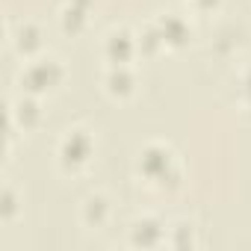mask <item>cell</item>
<instances>
[{
	"instance_id": "obj_15",
	"label": "cell",
	"mask_w": 251,
	"mask_h": 251,
	"mask_svg": "<svg viewBox=\"0 0 251 251\" xmlns=\"http://www.w3.org/2000/svg\"><path fill=\"white\" fill-rule=\"evenodd\" d=\"M245 92H248V100H251V74H248V80H245Z\"/></svg>"
},
{
	"instance_id": "obj_3",
	"label": "cell",
	"mask_w": 251,
	"mask_h": 251,
	"mask_svg": "<svg viewBox=\"0 0 251 251\" xmlns=\"http://www.w3.org/2000/svg\"><path fill=\"white\" fill-rule=\"evenodd\" d=\"M59 157H62V163L68 166V169H77V166H83L89 157H92V139L83 133V130H74L65 142H62V148H59Z\"/></svg>"
},
{
	"instance_id": "obj_7",
	"label": "cell",
	"mask_w": 251,
	"mask_h": 251,
	"mask_svg": "<svg viewBox=\"0 0 251 251\" xmlns=\"http://www.w3.org/2000/svg\"><path fill=\"white\" fill-rule=\"evenodd\" d=\"M106 86H109V92L112 95H130L133 92V74L124 68V65H115L112 71H109V77H106Z\"/></svg>"
},
{
	"instance_id": "obj_14",
	"label": "cell",
	"mask_w": 251,
	"mask_h": 251,
	"mask_svg": "<svg viewBox=\"0 0 251 251\" xmlns=\"http://www.w3.org/2000/svg\"><path fill=\"white\" fill-rule=\"evenodd\" d=\"M195 3H198V6H204V9H207V6H216V3H219V0H195Z\"/></svg>"
},
{
	"instance_id": "obj_9",
	"label": "cell",
	"mask_w": 251,
	"mask_h": 251,
	"mask_svg": "<svg viewBox=\"0 0 251 251\" xmlns=\"http://www.w3.org/2000/svg\"><path fill=\"white\" fill-rule=\"evenodd\" d=\"M83 24H86V6L71 3V6L65 9V15H62V30H65V33H80Z\"/></svg>"
},
{
	"instance_id": "obj_13",
	"label": "cell",
	"mask_w": 251,
	"mask_h": 251,
	"mask_svg": "<svg viewBox=\"0 0 251 251\" xmlns=\"http://www.w3.org/2000/svg\"><path fill=\"white\" fill-rule=\"evenodd\" d=\"M12 213H15V195L6 189L3 192V219H12Z\"/></svg>"
},
{
	"instance_id": "obj_11",
	"label": "cell",
	"mask_w": 251,
	"mask_h": 251,
	"mask_svg": "<svg viewBox=\"0 0 251 251\" xmlns=\"http://www.w3.org/2000/svg\"><path fill=\"white\" fill-rule=\"evenodd\" d=\"M15 115H18V121L24 124V127H36L39 118H42V112H39V103H36V100H21V103L15 106Z\"/></svg>"
},
{
	"instance_id": "obj_8",
	"label": "cell",
	"mask_w": 251,
	"mask_h": 251,
	"mask_svg": "<svg viewBox=\"0 0 251 251\" xmlns=\"http://www.w3.org/2000/svg\"><path fill=\"white\" fill-rule=\"evenodd\" d=\"M106 213H109V207H106V201H103L100 195L89 198L86 207H83V219H86L89 225H103V222H106Z\"/></svg>"
},
{
	"instance_id": "obj_12",
	"label": "cell",
	"mask_w": 251,
	"mask_h": 251,
	"mask_svg": "<svg viewBox=\"0 0 251 251\" xmlns=\"http://www.w3.org/2000/svg\"><path fill=\"white\" fill-rule=\"evenodd\" d=\"M160 45H166V42H163V36H160V27H157V30L151 27V30H145V33H142V48H145L148 53H151V50H157Z\"/></svg>"
},
{
	"instance_id": "obj_6",
	"label": "cell",
	"mask_w": 251,
	"mask_h": 251,
	"mask_svg": "<svg viewBox=\"0 0 251 251\" xmlns=\"http://www.w3.org/2000/svg\"><path fill=\"white\" fill-rule=\"evenodd\" d=\"M160 36H163L166 45H183L189 39V30H186V24L180 18H172L169 15V18L160 21Z\"/></svg>"
},
{
	"instance_id": "obj_10",
	"label": "cell",
	"mask_w": 251,
	"mask_h": 251,
	"mask_svg": "<svg viewBox=\"0 0 251 251\" xmlns=\"http://www.w3.org/2000/svg\"><path fill=\"white\" fill-rule=\"evenodd\" d=\"M39 45H42V33H39V27H33V24L21 27V33H18V50H21V53H33Z\"/></svg>"
},
{
	"instance_id": "obj_4",
	"label": "cell",
	"mask_w": 251,
	"mask_h": 251,
	"mask_svg": "<svg viewBox=\"0 0 251 251\" xmlns=\"http://www.w3.org/2000/svg\"><path fill=\"white\" fill-rule=\"evenodd\" d=\"M106 56H109L112 65H124V62L133 56V39H130L127 33L109 36V42H106Z\"/></svg>"
},
{
	"instance_id": "obj_2",
	"label": "cell",
	"mask_w": 251,
	"mask_h": 251,
	"mask_svg": "<svg viewBox=\"0 0 251 251\" xmlns=\"http://www.w3.org/2000/svg\"><path fill=\"white\" fill-rule=\"evenodd\" d=\"M139 169L145 177L157 180V183H166V180H175L177 175L172 172V154L163 151V148H148L139 160Z\"/></svg>"
},
{
	"instance_id": "obj_5",
	"label": "cell",
	"mask_w": 251,
	"mask_h": 251,
	"mask_svg": "<svg viewBox=\"0 0 251 251\" xmlns=\"http://www.w3.org/2000/svg\"><path fill=\"white\" fill-rule=\"evenodd\" d=\"M160 239H163V227H160V222H154V219H142V222H136V227H133V242H136V245L151 248V245H157Z\"/></svg>"
},
{
	"instance_id": "obj_1",
	"label": "cell",
	"mask_w": 251,
	"mask_h": 251,
	"mask_svg": "<svg viewBox=\"0 0 251 251\" xmlns=\"http://www.w3.org/2000/svg\"><path fill=\"white\" fill-rule=\"evenodd\" d=\"M59 77H62V68L48 59V62L30 65V68L24 71L21 83H24V89H30V92H48V89H53V86L59 83Z\"/></svg>"
}]
</instances>
